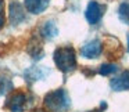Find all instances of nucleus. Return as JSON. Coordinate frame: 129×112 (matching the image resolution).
I'll return each instance as SVG.
<instances>
[{"label":"nucleus","mask_w":129,"mask_h":112,"mask_svg":"<svg viewBox=\"0 0 129 112\" xmlns=\"http://www.w3.org/2000/svg\"><path fill=\"white\" fill-rule=\"evenodd\" d=\"M103 109H104V108H101V109H94V111H89V112H101Z\"/></svg>","instance_id":"15"},{"label":"nucleus","mask_w":129,"mask_h":112,"mask_svg":"<svg viewBox=\"0 0 129 112\" xmlns=\"http://www.w3.org/2000/svg\"><path fill=\"white\" fill-rule=\"evenodd\" d=\"M9 17H10V22L13 25H18L22 21H25V13L24 9L18 2H13L9 7Z\"/></svg>","instance_id":"6"},{"label":"nucleus","mask_w":129,"mask_h":112,"mask_svg":"<svg viewBox=\"0 0 129 112\" xmlns=\"http://www.w3.org/2000/svg\"><path fill=\"white\" fill-rule=\"evenodd\" d=\"M25 2V7L31 14H40L43 13L49 6L47 0H24Z\"/></svg>","instance_id":"9"},{"label":"nucleus","mask_w":129,"mask_h":112,"mask_svg":"<svg viewBox=\"0 0 129 112\" xmlns=\"http://www.w3.org/2000/svg\"><path fill=\"white\" fill-rule=\"evenodd\" d=\"M49 73H50V71H49L46 67H34V68L26 69L25 72H24V76H25L26 82L32 83V82H36V80H40V79H45Z\"/></svg>","instance_id":"7"},{"label":"nucleus","mask_w":129,"mask_h":112,"mask_svg":"<svg viewBox=\"0 0 129 112\" xmlns=\"http://www.w3.org/2000/svg\"><path fill=\"white\" fill-rule=\"evenodd\" d=\"M53 60L56 67L64 73L72 72L76 68V53L71 46H61L56 48L53 53Z\"/></svg>","instance_id":"1"},{"label":"nucleus","mask_w":129,"mask_h":112,"mask_svg":"<svg viewBox=\"0 0 129 112\" xmlns=\"http://www.w3.org/2000/svg\"><path fill=\"white\" fill-rule=\"evenodd\" d=\"M104 14V6H101L100 3L92 0L86 7V11H85V18L90 25H96L99 21L101 20Z\"/></svg>","instance_id":"4"},{"label":"nucleus","mask_w":129,"mask_h":112,"mask_svg":"<svg viewBox=\"0 0 129 112\" xmlns=\"http://www.w3.org/2000/svg\"><path fill=\"white\" fill-rule=\"evenodd\" d=\"M35 112H45V111H42V109H38V111H35Z\"/></svg>","instance_id":"17"},{"label":"nucleus","mask_w":129,"mask_h":112,"mask_svg":"<svg viewBox=\"0 0 129 112\" xmlns=\"http://www.w3.org/2000/svg\"><path fill=\"white\" fill-rule=\"evenodd\" d=\"M128 51H129V33H128Z\"/></svg>","instance_id":"16"},{"label":"nucleus","mask_w":129,"mask_h":112,"mask_svg":"<svg viewBox=\"0 0 129 112\" xmlns=\"http://www.w3.org/2000/svg\"><path fill=\"white\" fill-rule=\"evenodd\" d=\"M6 24V14H4V0H0V29Z\"/></svg>","instance_id":"14"},{"label":"nucleus","mask_w":129,"mask_h":112,"mask_svg":"<svg viewBox=\"0 0 129 112\" xmlns=\"http://www.w3.org/2000/svg\"><path fill=\"white\" fill-rule=\"evenodd\" d=\"M118 71V67L115 64H103L100 68H99V73L103 76H108V75H112Z\"/></svg>","instance_id":"13"},{"label":"nucleus","mask_w":129,"mask_h":112,"mask_svg":"<svg viewBox=\"0 0 129 112\" xmlns=\"http://www.w3.org/2000/svg\"><path fill=\"white\" fill-rule=\"evenodd\" d=\"M45 105L51 112H65L71 106V100L64 89H57L45 95Z\"/></svg>","instance_id":"2"},{"label":"nucleus","mask_w":129,"mask_h":112,"mask_svg":"<svg viewBox=\"0 0 129 112\" xmlns=\"http://www.w3.org/2000/svg\"><path fill=\"white\" fill-rule=\"evenodd\" d=\"M58 35V28H57L54 21H46L42 26H40V36L46 40H50Z\"/></svg>","instance_id":"10"},{"label":"nucleus","mask_w":129,"mask_h":112,"mask_svg":"<svg viewBox=\"0 0 129 112\" xmlns=\"http://www.w3.org/2000/svg\"><path fill=\"white\" fill-rule=\"evenodd\" d=\"M118 17L125 25H129V2H123L118 7Z\"/></svg>","instance_id":"11"},{"label":"nucleus","mask_w":129,"mask_h":112,"mask_svg":"<svg viewBox=\"0 0 129 112\" xmlns=\"http://www.w3.org/2000/svg\"><path fill=\"white\" fill-rule=\"evenodd\" d=\"M13 90V82L6 76H0V95H4Z\"/></svg>","instance_id":"12"},{"label":"nucleus","mask_w":129,"mask_h":112,"mask_svg":"<svg viewBox=\"0 0 129 112\" xmlns=\"http://www.w3.org/2000/svg\"><path fill=\"white\" fill-rule=\"evenodd\" d=\"M26 102H28V97H26L25 93L17 91V93H13L7 98L6 108L11 112H22L26 106Z\"/></svg>","instance_id":"3"},{"label":"nucleus","mask_w":129,"mask_h":112,"mask_svg":"<svg viewBox=\"0 0 129 112\" xmlns=\"http://www.w3.org/2000/svg\"><path fill=\"white\" fill-rule=\"evenodd\" d=\"M103 51V44L99 39H93L90 42H87L86 44L82 46L81 48V55L83 58L87 60H93V58H97L99 55L101 54Z\"/></svg>","instance_id":"5"},{"label":"nucleus","mask_w":129,"mask_h":112,"mask_svg":"<svg viewBox=\"0 0 129 112\" xmlns=\"http://www.w3.org/2000/svg\"><path fill=\"white\" fill-rule=\"evenodd\" d=\"M110 86H111V89L114 91H125V90H129V69L123 71L119 76L111 79Z\"/></svg>","instance_id":"8"}]
</instances>
